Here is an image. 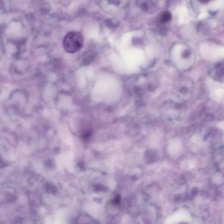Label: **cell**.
Wrapping results in <instances>:
<instances>
[{"instance_id": "1", "label": "cell", "mask_w": 224, "mask_h": 224, "mask_svg": "<svg viewBox=\"0 0 224 224\" xmlns=\"http://www.w3.org/2000/svg\"><path fill=\"white\" fill-rule=\"evenodd\" d=\"M83 42V35L80 33L72 31L66 35L63 41V45L67 52L73 54L82 48Z\"/></svg>"}, {"instance_id": "2", "label": "cell", "mask_w": 224, "mask_h": 224, "mask_svg": "<svg viewBox=\"0 0 224 224\" xmlns=\"http://www.w3.org/2000/svg\"><path fill=\"white\" fill-rule=\"evenodd\" d=\"M210 74L213 79L219 81H223L224 64L223 62L218 64L210 72Z\"/></svg>"}, {"instance_id": "3", "label": "cell", "mask_w": 224, "mask_h": 224, "mask_svg": "<svg viewBox=\"0 0 224 224\" xmlns=\"http://www.w3.org/2000/svg\"><path fill=\"white\" fill-rule=\"evenodd\" d=\"M20 27H21V25L18 23H12L10 26L9 28L7 29L8 30L7 32L8 33H13L20 29Z\"/></svg>"}, {"instance_id": "4", "label": "cell", "mask_w": 224, "mask_h": 224, "mask_svg": "<svg viewBox=\"0 0 224 224\" xmlns=\"http://www.w3.org/2000/svg\"><path fill=\"white\" fill-rule=\"evenodd\" d=\"M106 25L109 28H114L117 27L118 23L116 22L114 20L109 19L106 21Z\"/></svg>"}, {"instance_id": "5", "label": "cell", "mask_w": 224, "mask_h": 224, "mask_svg": "<svg viewBox=\"0 0 224 224\" xmlns=\"http://www.w3.org/2000/svg\"><path fill=\"white\" fill-rule=\"evenodd\" d=\"M171 18V16L169 12H166L164 13L162 17L161 20L164 23H167L169 22Z\"/></svg>"}, {"instance_id": "6", "label": "cell", "mask_w": 224, "mask_h": 224, "mask_svg": "<svg viewBox=\"0 0 224 224\" xmlns=\"http://www.w3.org/2000/svg\"><path fill=\"white\" fill-rule=\"evenodd\" d=\"M108 3L115 6H119L121 3V0H106Z\"/></svg>"}, {"instance_id": "7", "label": "cell", "mask_w": 224, "mask_h": 224, "mask_svg": "<svg viewBox=\"0 0 224 224\" xmlns=\"http://www.w3.org/2000/svg\"><path fill=\"white\" fill-rule=\"evenodd\" d=\"M121 199V196L120 195H117L116 197H115V198L114 201H113V202L114 204H118V203H120Z\"/></svg>"}]
</instances>
